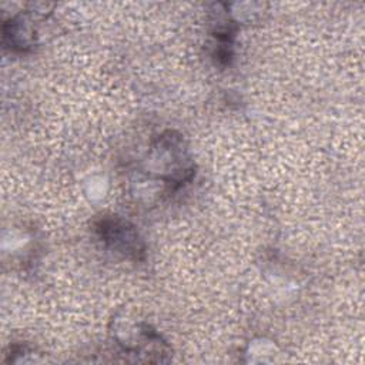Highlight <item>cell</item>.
<instances>
[{"mask_svg": "<svg viewBox=\"0 0 365 365\" xmlns=\"http://www.w3.org/2000/svg\"><path fill=\"white\" fill-rule=\"evenodd\" d=\"M153 173L171 190L190 182L195 174V164L181 134L167 130L155 137L148 151Z\"/></svg>", "mask_w": 365, "mask_h": 365, "instance_id": "cell-1", "label": "cell"}, {"mask_svg": "<svg viewBox=\"0 0 365 365\" xmlns=\"http://www.w3.org/2000/svg\"><path fill=\"white\" fill-rule=\"evenodd\" d=\"M93 230L97 238L111 251L133 261H141L145 255V244L137 228L118 215L98 217Z\"/></svg>", "mask_w": 365, "mask_h": 365, "instance_id": "cell-3", "label": "cell"}, {"mask_svg": "<svg viewBox=\"0 0 365 365\" xmlns=\"http://www.w3.org/2000/svg\"><path fill=\"white\" fill-rule=\"evenodd\" d=\"M113 338L127 355L144 362H167L171 356L170 345L147 322H123L115 319Z\"/></svg>", "mask_w": 365, "mask_h": 365, "instance_id": "cell-2", "label": "cell"}, {"mask_svg": "<svg viewBox=\"0 0 365 365\" xmlns=\"http://www.w3.org/2000/svg\"><path fill=\"white\" fill-rule=\"evenodd\" d=\"M37 31L31 13H20L3 23V44L4 47L26 53L37 44Z\"/></svg>", "mask_w": 365, "mask_h": 365, "instance_id": "cell-4", "label": "cell"}]
</instances>
